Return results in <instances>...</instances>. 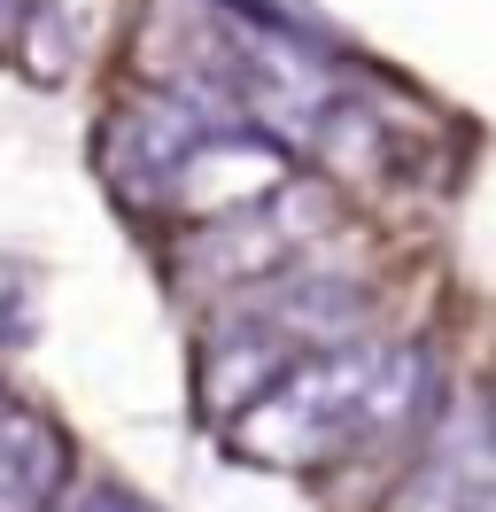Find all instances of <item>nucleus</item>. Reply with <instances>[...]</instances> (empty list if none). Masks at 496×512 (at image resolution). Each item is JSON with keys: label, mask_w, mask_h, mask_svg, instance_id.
<instances>
[{"label": "nucleus", "mask_w": 496, "mask_h": 512, "mask_svg": "<svg viewBox=\"0 0 496 512\" xmlns=\"http://www.w3.org/2000/svg\"><path fill=\"white\" fill-rule=\"evenodd\" d=\"M70 512H155V505L140 497V489H124V481H93V489H86Z\"/></svg>", "instance_id": "obj_6"}, {"label": "nucleus", "mask_w": 496, "mask_h": 512, "mask_svg": "<svg viewBox=\"0 0 496 512\" xmlns=\"http://www.w3.org/2000/svg\"><path fill=\"white\" fill-rule=\"evenodd\" d=\"M31 8H39V0H0V39L16 32V24H31Z\"/></svg>", "instance_id": "obj_7"}, {"label": "nucleus", "mask_w": 496, "mask_h": 512, "mask_svg": "<svg viewBox=\"0 0 496 512\" xmlns=\"http://www.w3.org/2000/svg\"><path fill=\"white\" fill-rule=\"evenodd\" d=\"M380 512H496V404L442 419Z\"/></svg>", "instance_id": "obj_4"}, {"label": "nucleus", "mask_w": 496, "mask_h": 512, "mask_svg": "<svg viewBox=\"0 0 496 512\" xmlns=\"http://www.w3.org/2000/svg\"><path fill=\"white\" fill-rule=\"evenodd\" d=\"M334 225V194L287 179L279 194L248 202L233 218L194 225V241L179 249V272L194 288H272L287 272H303V249Z\"/></svg>", "instance_id": "obj_2"}, {"label": "nucleus", "mask_w": 496, "mask_h": 512, "mask_svg": "<svg viewBox=\"0 0 496 512\" xmlns=\"http://www.w3.org/2000/svg\"><path fill=\"white\" fill-rule=\"evenodd\" d=\"M434 404V357L419 342H341L295 357L241 419H225V443L248 466L318 474L357 450L411 435Z\"/></svg>", "instance_id": "obj_1"}, {"label": "nucleus", "mask_w": 496, "mask_h": 512, "mask_svg": "<svg viewBox=\"0 0 496 512\" xmlns=\"http://www.w3.org/2000/svg\"><path fill=\"white\" fill-rule=\"evenodd\" d=\"M62 489H70L62 427L0 388V512H55Z\"/></svg>", "instance_id": "obj_5"}, {"label": "nucleus", "mask_w": 496, "mask_h": 512, "mask_svg": "<svg viewBox=\"0 0 496 512\" xmlns=\"http://www.w3.org/2000/svg\"><path fill=\"white\" fill-rule=\"evenodd\" d=\"M210 125H217V109L179 101V94H163V86L124 94L117 109L101 117V132H93V171H101V187L117 194L124 210L163 218V202H171V187H179L186 156L202 148Z\"/></svg>", "instance_id": "obj_3"}]
</instances>
